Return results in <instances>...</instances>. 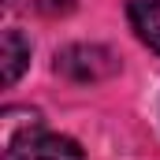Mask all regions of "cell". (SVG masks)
I'll use <instances>...</instances> for the list:
<instances>
[{
  "label": "cell",
  "instance_id": "cell-3",
  "mask_svg": "<svg viewBox=\"0 0 160 160\" xmlns=\"http://www.w3.org/2000/svg\"><path fill=\"white\" fill-rule=\"evenodd\" d=\"M26 63H30V41L19 30H4V38H0V82L15 86L19 75L26 71Z\"/></svg>",
  "mask_w": 160,
  "mask_h": 160
},
{
  "label": "cell",
  "instance_id": "cell-4",
  "mask_svg": "<svg viewBox=\"0 0 160 160\" xmlns=\"http://www.w3.org/2000/svg\"><path fill=\"white\" fill-rule=\"evenodd\" d=\"M127 19H130L134 34L153 52H160V0H130L127 4Z\"/></svg>",
  "mask_w": 160,
  "mask_h": 160
},
{
  "label": "cell",
  "instance_id": "cell-1",
  "mask_svg": "<svg viewBox=\"0 0 160 160\" xmlns=\"http://www.w3.org/2000/svg\"><path fill=\"white\" fill-rule=\"evenodd\" d=\"M56 71H60L63 78L86 86V82L112 78V75L119 71V60H116V52L104 48V45H67V48L56 52Z\"/></svg>",
  "mask_w": 160,
  "mask_h": 160
},
{
  "label": "cell",
  "instance_id": "cell-5",
  "mask_svg": "<svg viewBox=\"0 0 160 160\" xmlns=\"http://www.w3.org/2000/svg\"><path fill=\"white\" fill-rule=\"evenodd\" d=\"M34 8L41 15H48V19H60V15H67L75 8V0H34Z\"/></svg>",
  "mask_w": 160,
  "mask_h": 160
},
{
  "label": "cell",
  "instance_id": "cell-2",
  "mask_svg": "<svg viewBox=\"0 0 160 160\" xmlns=\"http://www.w3.org/2000/svg\"><path fill=\"white\" fill-rule=\"evenodd\" d=\"M4 153H8V160H86L82 149H78V142H71L63 134H45V130L22 134Z\"/></svg>",
  "mask_w": 160,
  "mask_h": 160
}]
</instances>
